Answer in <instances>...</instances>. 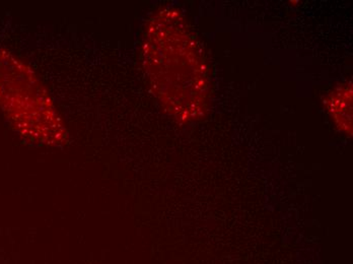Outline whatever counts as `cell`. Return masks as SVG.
<instances>
[{
	"label": "cell",
	"instance_id": "obj_3",
	"mask_svg": "<svg viewBox=\"0 0 353 264\" xmlns=\"http://www.w3.org/2000/svg\"><path fill=\"white\" fill-rule=\"evenodd\" d=\"M329 110L336 124L343 132L352 133V83L342 85L333 92L328 101Z\"/></svg>",
	"mask_w": 353,
	"mask_h": 264
},
{
	"label": "cell",
	"instance_id": "obj_2",
	"mask_svg": "<svg viewBox=\"0 0 353 264\" xmlns=\"http://www.w3.org/2000/svg\"><path fill=\"white\" fill-rule=\"evenodd\" d=\"M0 107L26 139L62 145L68 130L52 97L33 70L14 55L0 51Z\"/></svg>",
	"mask_w": 353,
	"mask_h": 264
},
{
	"label": "cell",
	"instance_id": "obj_1",
	"mask_svg": "<svg viewBox=\"0 0 353 264\" xmlns=\"http://www.w3.org/2000/svg\"><path fill=\"white\" fill-rule=\"evenodd\" d=\"M142 55L150 85L165 110L183 122L201 117L205 110L204 58L180 12L167 8L152 18Z\"/></svg>",
	"mask_w": 353,
	"mask_h": 264
}]
</instances>
